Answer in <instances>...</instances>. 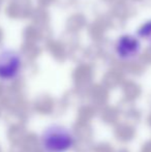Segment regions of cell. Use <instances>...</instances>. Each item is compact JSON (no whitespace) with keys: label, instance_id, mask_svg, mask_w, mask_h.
Segmentation results:
<instances>
[{"label":"cell","instance_id":"7a4b0ae2","mask_svg":"<svg viewBox=\"0 0 151 152\" xmlns=\"http://www.w3.org/2000/svg\"><path fill=\"white\" fill-rule=\"evenodd\" d=\"M115 56L120 61H129L139 58L142 51L141 40L137 35L123 33L113 42Z\"/></svg>","mask_w":151,"mask_h":152},{"label":"cell","instance_id":"9a60e30c","mask_svg":"<svg viewBox=\"0 0 151 152\" xmlns=\"http://www.w3.org/2000/svg\"><path fill=\"white\" fill-rule=\"evenodd\" d=\"M103 2H105V3H107V4H110L111 5L112 3H114V2H116V1H118V0H101Z\"/></svg>","mask_w":151,"mask_h":152},{"label":"cell","instance_id":"5bb4252c","mask_svg":"<svg viewBox=\"0 0 151 152\" xmlns=\"http://www.w3.org/2000/svg\"><path fill=\"white\" fill-rule=\"evenodd\" d=\"M142 3L145 6H148V7H151V0H143Z\"/></svg>","mask_w":151,"mask_h":152},{"label":"cell","instance_id":"4fadbf2b","mask_svg":"<svg viewBox=\"0 0 151 152\" xmlns=\"http://www.w3.org/2000/svg\"><path fill=\"white\" fill-rule=\"evenodd\" d=\"M38 4H39L42 7H46L48 8L49 6H51L52 4H54L55 0H37Z\"/></svg>","mask_w":151,"mask_h":152},{"label":"cell","instance_id":"2e32d148","mask_svg":"<svg viewBox=\"0 0 151 152\" xmlns=\"http://www.w3.org/2000/svg\"><path fill=\"white\" fill-rule=\"evenodd\" d=\"M131 2H142L143 0H131Z\"/></svg>","mask_w":151,"mask_h":152},{"label":"cell","instance_id":"52a82bcc","mask_svg":"<svg viewBox=\"0 0 151 152\" xmlns=\"http://www.w3.org/2000/svg\"><path fill=\"white\" fill-rule=\"evenodd\" d=\"M34 21L35 24L38 27H48L50 26V20L51 17L49 12L47 10L46 7H42L37 8V10L34 12Z\"/></svg>","mask_w":151,"mask_h":152},{"label":"cell","instance_id":"8992f818","mask_svg":"<svg viewBox=\"0 0 151 152\" xmlns=\"http://www.w3.org/2000/svg\"><path fill=\"white\" fill-rule=\"evenodd\" d=\"M46 47L49 50V52L51 53V55L58 60H64L69 56V49L60 39L50 38L46 42Z\"/></svg>","mask_w":151,"mask_h":152},{"label":"cell","instance_id":"6da1fadb","mask_svg":"<svg viewBox=\"0 0 151 152\" xmlns=\"http://www.w3.org/2000/svg\"><path fill=\"white\" fill-rule=\"evenodd\" d=\"M40 145L44 152H67L75 145V137L69 127L54 123L42 132Z\"/></svg>","mask_w":151,"mask_h":152},{"label":"cell","instance_id":"7c38bea8","mask_svg":"<svg viewBox=\"0 0 151 152\" xmlns=\"http://www.w3.org/2000/svg\"><path fill=\"white\" fill-rule=\"evenodd\" d=\"M90 3V0H74L73 6H76L78 8H83L85 6H88Z\"/></svg>","mask_w":151,"mask_h":152},{"label":"cell","instance_id":"30bf717a","mask_svg":"<svg viewBox=\"0 0 151 152\" xmlns=\"http://www.w3.org/2000/svg\"><path fill=\"white\" fill-rule=\"evenodd\" d=\"M139 58L141 59V61L151 63V44H149V46L144 51H141V54H140Z\"/></svg>","mask_w":151,"mask_h":152},{"label":"cell","instance_id":"5b68a950","mask_svg":"<svg viewBox=\"0 0 151 152\" xmlns=\"http://www.w3.org/2000/svg\"><path fill=\"white\" fill-rule=\"evenodd\" d=\"M87 26H88L87 17L81 12H73L67 17L65 21V30L71 33L80 34V32L86 29Z\"/></svg>","mask_w":151,"mask_h":152},{"label":"cell","instance_id":"9c48e42d","mask_svg":"<svg viewBox=\"0 0 151 152\" xmlns=\"http://www.w3.org/2000/svg\"><path fill=\"white\" fill-rule=\"evenodd\" d=\"M59 39L67 47V49L80 44V36H79V34L71 33V32H69L66 30H64V32L62 33V35L60 36Z\"/></svg>","mask_w":151,"mask_h":152},{"label":"cell","instance_id":"8fae6325","mask_svg":"<svg viewBox=\"0 0 151 152\" xmlns=\"http://www.w3.org/2000/svg\"><path fill=\"white\" fill-rule=\"evenodd\" d=\"M74 0H55L54 4H56L57 7L61 8V10H66V8L73 6Z\"/></svg>","mask_w":151,"mask_h":152},{"label":"cell","instance_id":"3957f363","mask_svg":"<svg viewBox=\"0 0 151 152\" xmlns=\"http://www.w3.org/2000/svg\"><path fill=\"white\" fill-rule=\"evenodd\" d=\"M105 14L96 16L94 20L87 26V33L92 42H101L104 38H106V34L110 29Z\"/></svg>","mask_w":151,"mask_h":152},{"label":"cell","instance_id":"ba28073f","mask_svg":"<svg viewBox=\"0 0 151 152\" xmlns=\"http://www.w3.org/2000/svg\"><path fill=\"white\" fill-rule=\"evenodd\" d=\"M136 35L142 40H145L148 44H151V19L142 23L137 29Z\"/></svg>","mask_w":151,"mask_h":152},{"label":"cell","instance_id":"277c9868","mask_svg":"<svg viewBox=\"0 0 151 152\" xmlns=\"http://www.w3.org/2000/svg\"><path fill=\"white\" fill-rule=\"evenodd\" d=\"M108 12L125 22H128V20L133 18L138 12L131 0H118L114 2L110 5V10Z\"/></svg>","mask_w":151,"mask_h":152}]
</instances>
